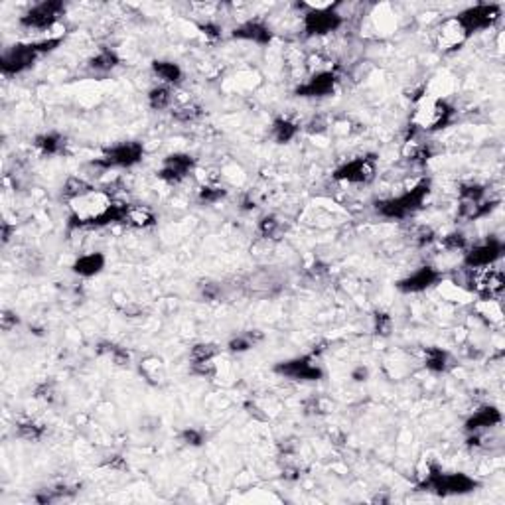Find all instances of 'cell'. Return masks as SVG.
Listing matches in <instances>:
<instances>
[{
	"label": "cell",
	"mask_w": 505,
	"mask_h": 505,
	"mask_svg": "<svg viewBox=\"0 0 505 505\" xmlns=\"http://www.w3.org/2000/svg\"><path fill=\"white\" fill-rule=\"evenodd\" d=\"M156 223V215L154 211L147 208V206H137V203H128L126 208L125 225L135 227V229H148Z\"/></svg>",
	"instance_id": "22"
},
{
	"label": "cell",
	"mask_w": 505,
	"mask_h": 505,
	"mask_svg": "<svg viewBox=\"0 0 505 505\" xmlns=\"http://www.w3.org/2000/svg\"><path fill=\"white\" fill-rule=\"evenodd\" d=\"M142 158H144V147L137 140H128V142H121V144L107 148L103 156L95 158L91 164L101 170L133 168Z\"/></svg>",
	"instance_id": "7"
},
{
	"label": "cell",
	"mask_w": 505,
	"mask_h": 505,
	"mask_svg": "<svg viewBox=\"0 0 505 505\" xmlns=\"http://www.w3.org/2000/svg\"><path fill=\"white\" fill-rule=\"evenodd\" d=\"M121 63V58L116 55V52L113 50H101L99 53H95L93 58L89 60V67L93 72H113L116 65Z\"/></svg>",
	"instance_id": "28"
},
{
	"label": "cell",
	"mask_w": 505,
	"mask_h": 505,
	"mask_svg": "<svg viewBox=\"0 0 505 505\" xmlns=\"http://www.w3.org/2000/svg\"><path fill=\"white\" fill-rule=\"evenodd\" d=\"M34 393H36V397H38V399L46 400V403H52V400L55 399V387H53L52 381H43L42 385H38V387H36Z\"/></svg>",
	"instance_id": "41"
},
{
	"label": "cell",
	"mask_w": 505,
	"mask_h": 505,
	"mask_svg": "<svg viewBox=\"0 0 505 505\" xmlns=\"http://www.w3.org/2000/svg\"><path fill=\"white\" fill-rule=\"evenodd\" d=\"M227 196V189L221 188V186H211V184H206L201 186L200 191H198V200L201 203H217L220 200H223Z\"/></svg>",
	"instance_id": "36"
},
{
	"label": "cell",
	"mask_w": 505,
	"mask_h": 505,
	"mask_svg": "<svg viewBox=\"0 0 505 505\" xmlns=\"http://www.w3.org/2000/svg\"><path fill=\"white\" fill-rule=\"evenodd\" d=\"M460 196V215L464 220H482L497 208V200H487V189L480 184H466L458 191Z\"/></svg>",
	"instance_id": "8"
},
{
	"label": "cell",
	"mask_w": 505,
	"mask_h": 505,
	"mask_svg": "<svg viewBox=\"0 0 505 505\" xmlns=\"http://www.w3.org/2000/svg\"><path fill=\"white\" fill-rule=\"evenodd\" d=\"M16 434L22 440L38 442L43 438L46 426H43L42 422L34 421V419H22V421L16 422Z\"/></svg>",
	"instance_id": "27"
},
{
	"label": "cell",
	"mask_w": 505,
	"mask_h": 505,
	"mask_svg": "<svg viewBox=\"0 0 505 505\" xmlns=\"http://www.w3.org/2000/svg\"><path fill=\"white\" fill-rule=\"evenodd\" d=\"M504 255V243L499 239H485L484 243H478L473 247H468L464 252V267L466 269H484V267H494Z\"/></svg>",
	"instance_id": "13"
},
{
	"label": "cell",
	"mask_w": 505,
	"mask_h": 505,
	"mask_svg": "<svg viewBox=\"0 0 505 505\" xmlns=\"http://www.w3.org/2000/svg\"><path fill=\"white\" fill-rule=\"evenodd\" d=\"M220 354V347L210 342H203V344H196V346L189 349V363L194 361H208V359H215V356Z\"/></svg>",
	"instance_id": "33"
},
{
	"label": "cell",
	"mask_w": 505,
	"mask_h": 505,
	"mask_svg": "<svg viewBox=\"0 0 505 505\" xmlns=\"http://www.w3.org/2000/svg\"><path fill=\"white\" fill-rule=\"evenodd\" d=\"M231 38L241 42H252L257 46H269L273 42V30L263 20H247L233 28Z\"/></svg>",
	"instance_id": "18"
},
{
	"label": "cell",
	"mask_w": 505,
	"mask_h": 505,
	"mask_svg": "<svg viewBox=\"0 0 505 505\" xmlns=\"http://www.w3.org/2000/svg\"><path fill=\"white\" fill-rule=\"evenodd\" d=\"M62 42L63 38H46V40H38V42L16 43L2 53L0 69L4 75L24 74L30 67H34V63L38 62L40 55L53 52Z\"/></svg>",
	"instance_id": "1"
},
{
	"label": "cell",
	"mask_w": 505,
	"mask_h": 505,
	"mask_svg": "<svg viewBox=\"0 0 505 505\" xmlns=\"http://www.w3.org/2000/svg\"><path fill=\"white\" fill-rule=\"evenodd\" d=\"M337 4H316L308 6L304 18H302V28L308 38L314 36H326L332 32H337L344 24L342 14L336 11Z\"/></svg>",
	"instance_id": "5"
},
{
	"label": "cell",
	"mask_w": 505,
	"mask_h": 505,
	"mask_svg": "<svg viewBox=\"0 0 505 505\" xmlns=\"http://www.w3.org/2000/svg\"><path fill=\"white\" fill-rule=\"evenodd\" d=\"M424 368L429 369L431 373H436V375L446 373V371L450 369V356H448V351L442 349V347H429V349L424 351Z\"/></svg>",
	"instance_id": "24"
},
{
	"label": "cell",
	"mask_w": 505,
	"mask_h": 505,
	"mask_svg": "<svg viewBox=\"0 0 505 505\" xmlns=\"http://www.w3.org/2000/svg\"><path fill=\"white\" fill-rule=\"evenodd\" d=\"M200 30H203L206 36H211V38H220V26L217 24H211V22H206V24H201Z\"/></svg>",
	"instance_id": "42"
},
{
	"label": "cell",
	"mask_w": 505,
	"mask_h": 505,
	"mask_svg": "<svg viewBox=\"0 0 505 505\" xmlns=\"http://www.w3.org/2000/svg\"><path fill=\"white\" fill-rule=\"evenodd\" d=\"M16 324H18L16 314H12V312H4V314H2V328H4V330H11V328H14Z\"/></svg>",
	"instance_id": "43"
},
{
	"label": "cell",
	"mask_w": 505,
	"mask_h": 505,
	"mask_svg": "<svg viewBox=\"0 0 505 505\" xmlns=\"http://www.w3.org/2000/svg\"><path fill=\"white\" fill-rule=\"evenodd\" d=\"M298 133H300V125L292 121V119H288V116H278V119H274L273 121V126H271V137L276 144H288V142H292L296 137H298Z\"/></svg>",
	"instance_id": "21"
},
{
	"label": "cell",
	"mask_w": 505,
	"mask_h": 505,
	"mask_svg": "<svg viewBox=\"0 0 505 505\" xmlns=\"http://www.w3.org/2000/svg\"><path fill=\"white\" fill-rule=\"evenodd\" d=\"M105 255L99 251H93L77 257L75 263L72 264V271H74L75 274H79V276H83V278H91V276H97V274L101 273V271L105 269Z\"/></svg>",
	"instance_id": "20"
},
{
	"label": "cell",
	"mask_w": 505,
	"mask_h": 505,
	"mask_svg": "<svg viewBox=\"0 0 505 505\" xmlns=\"http://www.w3.org/2000/svg\"><path fill=\"white\" fill-rule=\"evenodd\" d=\"M377 172V160L373 154H363V156L347 160L342 166H337L334 172V178L337 182H347V184H369L375 178Z\"/></svg>",
	"instance_id": "11"
},
{
	"label": "cell",
	"mask_w": 505,
	"mask_h": 505,
	"mask_svg": "<svg viewBox=\"0 0 505 505\" xmlns=\"http://www.w3.org/2000/svg\"><path fill=\"white\" fill-rule=\"evenodd\" d=\"M180 440L184 442V444H188V446H201L203 442H206V434L200 431V429H184V431L180 432Z\"/></svg>",
	"instance_id": "38"
},
{
	"label": "cell",
	"mask_w": 505,
	"mask_h": 505,
	"mask_svg": "<svg viewBox=\"0 0 505 505\" xmlns=\"http://www.w3.org/2000/svg\"><path fill=\"white\" fill-rule=\"evenodd\" d=\"M470 38H468V34L460 26V22L456 20V16L442 20L436 32H434V43H436V48L440 52H456Z\"/></svg>",
	"instance_id": "16"
},
{
	"label": "cell",
	"mask_w": 505,
	"mask_h": 505,
	"mask_svg": "<svg viewBox=\"0 0 505 505\" xmlns=\"http://www.w3.org/2000/svg\"><path fill=\"white\" fill-rule=\"evenodd\" d=\"M65 12V6L60 0H43L40 4H34L30 11L20 16V26L28 30H50Z\"/></svg>",
	"instance_id": "10"
},
{
	"label": "cell",
	"mask_w": 505,
	"mask_h": 505,
	"mask_svg": "<svg viewBox=\"0 0 505 505\" xmlns=\"http://www.w3.org/2000/svg\"><path fill=\"white\" fill-rule=\"evenodd\" d=\"M152 72L156 75L158 79H162L164 85H178L184 77V72L180 67L178 63L174 62H166V60H156L152 62Z\"/></svg>",
	"instance_id": "23"
},
{
	"label": "cell",
	"mask_w": 505,
	"mask_h": 505,
	"mask_svg": "<svg viewBox=\"0 0 505 505\" xmlns=\"http://www.w3.org/2000/svg\"><path fill=\"white\" fill-rule=\"evenodd\" d=\"M97 351H99L101 356H109V358L115 361L116 365H126V363L130 361V356H128V351H126L125 347L116 346L113 342H101L99 347H97Z\"/></svg>",
	"instance_id": "32"
},
{
	"label": "cell",
	"mask_w": 505,
	"mask_h": 505,
	"mask_svg": "<svg viewBox=\"0 0 505 505\" xmlns=\"http://www.w3.org/2000/svg\"><path fill=\"white\" fill-rule=\"evenodd\" d=\"M140 373L144 375L148 383L158 385L164 379V365L158 358H147L144 361H140Z\"/></svg>",
	"instance_id": "31"
},
{
	"label": "cell",
	"mask_w": 505,
	"mask_h": 505,
	"mask_svg": "<svg viewBox=\"0 0 505 505\" xmlns=\"http://www.w3.org/2000/svg\"><path fill=\"white\" fill-rule=\"evenodd\" d=\"M454 119V107L436 97H422L421 103L415 107V113L410 116V125L417 130L434 133L448 126Z\"/></svg>",
	"instance_id": "4"
},
{
	"label": "cell",
	"mask_w": 505,
	"mask_h": 505,
	"mask_svg": "<svg viewBox=\"0 0 505 505\" xmlns=\"http://www.w3.org/2000/svg\"><path fill=\"white\" fill-rule=\"evenodd\" d=\"M201 105L194 103V101H188V103H182V105L174 107L172 109V119L176 123H182V125H188V123H194L198 121L201 116Z\"/></svg>",
	"instance_id": "29"
},
{
	"label": "cell",
	"mask_w": 505,
	"mask_h": 505,
	"mask_svg": "<svg viewBox=\"0 0 505 505\" xmlns=\"http://www.w3.org/2000/svg\"><path fill=\"white\" fill-rule=\"evenodd\" d=\"M393 330V318L385 312H377L375 314V332L379 336H389Z\"/></svg>",
	"instance_id": "40"
},
{
	"label": "cell",
	"mask_w": 505,
	"mask_h": 505,
	"mask_svg": "<svg viewBox=\"0 0 505 505\" xmlns=\"http://www.w3.org/2000/svg\"><path fill=\"white\" fill-rule=\"evenodd\" d=\"M466 284H470V290L482 300H499L505 290V276L495 267L468 269Z\"/></svg>",
	"instance_id": "6"
},
{
	"label": "cell",
	"mask_w": 505,
	"mask_h": 505,
	"mask_svg": "<svg viewBox=\"0 0 505 505\" xmlns=\"http://www.w3.org/2000/svg\"><path fill=\"white\" fill-rule=\"evenodd\" d=\"M440 245L448 251H466L468 249V239L464 233H448L442 237Z\"/></svg>",
	"instance_id": "37"
},
{
	"label": "cell",
	"mask_w": 505,
	"mask_h": 505,
	"mask_svg": "<svg viewBox=\"0 0 505 505\" xmlns=\"http://www.w3.org/2000/svg\"><path fill=\"white\" fill-rule=\"evenodd\" d=\"M34 147L38 148L43 156H55V154H62L63 152L65 138L62 135H58V133H43L40 137H36Z\"/></svg>",
	"instance_id": "25"
},
{
	"label": "cell",
	"mask_w": 505,
	"mask_h": 505,
	"mask_svg": "<svg viewBox=\"0 0 505 505\" xmlns=\"http://www.w3.org/2000/svg\"><path fill=\"white\" fill-rule=\"evenodd\" d=\"M196 170V158L186 152H174L164 158L162 166L158 170V178L166 184H180Z\"/></svg>",
	"instance_id": "14"
},
{
	"label": "cell",
	"mask_w": 505,
	"mask_h": 505,
	"mask_svg": "<svg viewBox=\"0 0 505 505\" xmlns=\"http://www.w3.org/2000/svg\"><path fill=\"white\" fill-rule=\"evenodd\" d=\"M501 18V6L499 4H473L470 8L462 11L456 20L460 22L468 38L482 30H490Z\"/></svg>",
	"instance_id": "9"
},
{
	"label": "cell",
	"mask_w": 505,
	"mask_h": 505,
	"mask_svg": "<svg viewBox=\"0 0 505 505\" xmlns=\"http://www.w3.org/2000/svg\"><path fill=\"white\" fill-rule=\"evenodd\" d=\"M174 103V91L170 85H156L148 91V105L152 111H166Z\"/></svg>",
	"instance_id": "26"
},
{
	"label": "cell",
	"mask_w": 505,
	"mask_h": 505,
	"mask_svg": "<svg viewBox=\"0 0 505 505\" xmlns=\"http://www.w3.org/2000/svg\"><path fill=\"white\" fill-rule=\"evenodd\" d=\"M215 371H217V368H215L213 359H208V361H194V363H191V373L198 375V377H213Z\"/></svg>",
	"instance_id": "39"
},
{
	"label": "cell",
	"mask_w": 505,
	"mask_h": 505,
	"mask_svg": "<svg viewBox=\"0 0 505 505\" xmlns=\"http://www.w3.org/2000/svg\"><path fill=\"white\" fill-rule=\"evenodd\" d=\"M274 373L292 381H320L324 377V371L316 363L314 356H300L288 361H281L274 365Z\"/></svg>",
	"instance_id": "12"
},
{
	"label": "cell",
	"mask_w": 505,
	"mask_h": 505,
	"mask_svg": "<svg viewBox=\"0 0 505 505\" xmlns=\"http://www.w3.org/2000/svg\"><path fill=\"white\" fill-rule=\"evenodd\" d=\"M91 189H93V186H91L89 182H85L83 178H77V176H72V178L65 180V184H63L62 188V196L67 200V203H69V201L77 200L79 196L91 191Z\"/></svg>",
	"instance_id": "30"
},
{
	"label": "cell",
	"mask_w": 505,
	"mask_h": 505,
	"mask_svg": "<svg viewBox=\"0 0 505 505\" xmlns=\"http://www.w3.org/2000/svg\"><path fill=\"white\" fill-rule=\"evenodd\" d=\"M440 278V271H436L431 264H424L421 269H417L415 273H410L409 276L400 278L399 283H397V288H399L400 292H405V295H419V292L429 290Z\"/></svg>",
	"instance_id": "17"
},
{
	"label": "cell",
	"mask_w": 505,
	"mask_h": 505,
	"mask_svg": "<svg viewBox=\"0 0 505 505\" xmlns=\"http://www.w3.org/2000/svg\"><path fill=\"white\" fill-rule=\"evenodd\" d=\"M497 424H501V412L494 405H484L478 410H473V415L466 421V431L470 434H480L482 431L494 429Z\"/></svg>",
	"instance_id": "19"
},
{
	"label": "cell",
	"mask_w": 505,
	"mask_h": 505,
	"mask_svg": "<svg viewBox=\"0 0 505 505\" xmlns=\"http://www.w3.org/2000/svg\"><path fill=\"white\" fill-rule=\"evenodd\" d=\"M365 377H368V369L365 368H359L354 371V379L356 381H365Z\"/></svg>",
	"instance_id": "44"
},
{
	"label": "cell",
	"mask_w": 505,
	"mask_h": 505,
	"mask_svg": "<svg viewBox=\"0 0 505 505\" xmlns=\"http://www.w3.org/2000/svg\"><path fill=\"white\" fill-rule=\"evenodd\" d=\"M431 191V180H421L412 188L403 191L397 198L381 200L375 203V211L385 220H407L421 210L422 203Z\"/></svg>",
	"instance_id": "2"
},
{
	"label": "cell",
	"mask_w": 505,
	"mask_h": 505,
	"mask_svg": "<svg viewBox=\"0 0 505 505\" xmlns=\"http://www.w3.org/2000/svg\"><path fill=\"white\" fill-rule=\"evenodd\" d=\"M261 334L255 330V332H249V334H241V336L233 337L231 342H229V349H231L233 354H243V351H249L259 339H261Z\"/></svg>",
	"instance_id": "35"
},
{
	"label": "cell",
	"mask_w": 505,
	"mask_h": 505,
	"mask_svg": "<svg viewBox=\"0 0 505 505\" xmlns=\"http://www.w3.org/2000/svg\"><path fill=\"white\" fill-rule=\"evenodd\" d=\"M337 83H339L337 67H332L326 72H316L310 75V79H306L304 83L296 87L295 93L298 97H328L336 91Z\"/></svg>",
	"instance_id": "15"
},
{
	"label": "cell",
	"mask_w": 505,
	"mask_h": 505,
	"mask_svg": "<svg viewBox=\"0 0 505 505\" xmlns=\"http://www.w3.org/2000/svg\"><path fill=\"white\" fill-rule=\"evenodd\" d=\"M478 480L470 478L464 472H444L436 464H432L426 472V478L421 482V490L424 492H432V494L442 495H466L476 492L478 487Z\"/></svg>",
	"instance_id": "3"
},
{
	"label": "cell",
	"mask_w": 505,
	"mask_h": 505,
	"mask_svg": "<svg viewBox=\"0 0 505 505\" xmlns=\"http://www.w3.org/2000/svg\"><path fill=\"white\" fill-rule=\"evenodd\" d=\"M259 231L267 239H278L284 231L283 221L278 220V217H274V215H267L259 223Z\"/></svg>",
	"instance_id": "34"
}]
</instances>
